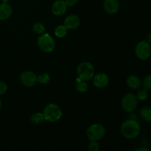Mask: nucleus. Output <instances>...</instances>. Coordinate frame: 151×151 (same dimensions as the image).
Returning <instances> with one entry per match:
<instances>
[{
    "mask_svg": "<svg viewBox=\"0 0 151 151\" xmlns=\"http://www.w3.org/2000/svg\"><path fill=\"white\" fill-rule=\"evenodd\" d=\"M122 135L128 139H134L140 134V125L136 119H129L122 124L120 128Z\"/></svg>",
    "mask_w": 151,
    "mask_h": 151,
    "instance_id": "obj_1",
    "label": "nucleus"
},
{
    "mask_svg": "<svg viewBox=\"0 0 151 151\" xmlns=\"http://www.w3.org/2000/svg\"><path fill=\"white\" fill-rule=\"evenodd\" d=\"M44 119L50 122H56L62 117V111L58 105L55 103H50L44 109Z\"/></svg>",
    "mask_w": 151,
    "mask_h": 151,
    "instance_id": "obj_2",
    "label": "nucleus"
},
{
    "mask_svg": "<svg viewBox=\"0 0 151 151\" xmlns=\"http://www.w3.org/2000/svg\"><path fill=\"white\" fill-rule=\"evenodd\" d=\"M78 78L85 81H89L92 80L95 75V69L94 66L90 62L84 61L80 63L77 69Z\"/></svg>",
    "mask_w": 151,
    "mask_h": 151,
    "instance_id": "obj_3",
    "label": "nucleus"
},
{
    "mask_svg": "<svg viewBox=\"0 0 151 151\" xmlns=\"http://www.w3.org/2000/svg\"><path fill=\"white\" fill-rule=\"evenodd\" d=\"M38 47L44 52H52L55 47V42L52 37L49 33H43L39 35L37 40Z\"/></svg>",
    "mask_w": 151,
    "mask_h": 151,
    "instance_id": "obj_4",
    "label": "nucleus"
},
{
    "mask_svg": "<svg viewBox=\"0 0 151 151\" xmlns=\"http://www.w3.org/2000/svg\"><path fill=\"white\" fill-rule=\"evenodd\" d=\"M106 134V128L102 124L95 123L90 125L87 129L86 135L90 141H97L101 139Z\"/></svg>",
    "mask_w": 151,
    "mask_h": 151,
    "instance_id": "obj_5",
    "label": "nucleus"
},
{
    "mask_svg": "<svg viewBox=\"0 0 151 151\" xmlns=\"http://www.w3.org/2000/svg\"><path fill=\"white\" fill-rule=\"evenodd\" d=\"M121 106L125 112L128 113L134 112L138 106V99L137 96L131 93L125 94L121 102Z\"/></svg>",
    "mask_w": 151,
    "mask_h": 151,
    "instance_id": "obj_6",
    "label": "nucleus"
},
{
    "mask_svg": "<svg viewBox=\"0 0 151 151\" xmlns=\"http://www.w3.org/2000/svg\"><path fill=\"white\" fill-rule=\"evenodd\" d=\"M135 54L140 60H147L151 55V46L147 41H142L135 47Z\"/></svg>",
    "mask_w": 151,
    "mask_h": 151,
    "instance_id": "obj_7",
    "label": "nucleus"
},
{
    "mask_svg": "<svg viewBox=\"0 0 151 151\" xmlns=\"http://www.w3.org/2000/svg\"><path fill=\"white\" fill-rule=\"evenodd\" d=\"M21 83L27 87H32L37 83V75L31 71H25L19 77Z\"/></svg>",
    "mask_w": 151,
    "mask_h": 151,
    "instance_id": "obj_8",
    "label": "nucleus"
},
{
    "mask_svg": "<svg viewBox=\"0 0 151 151\" xmlns=\"http://www.w3.org/2000/svg\"><path fill=\"white\" fill-rule=\"evenodd\" d=\"M93 84L96 88H103L108 86L109 83V78L108 75L105 73L96 74L93 77Z\"/></svg>",
    "mask_w": 151,
    "mask_h": 151,
    "instance_id": "obj_9",
    "label": "nucleus"
},
{
    "mask_svg": "<svg viewBox=\"0 0 151 151\" xmlns=\"http://www.w3.org/2000/svg\"><path fill=\"white\" fill-rule=\"evenodd\" d=\"M120 7L119 0H104L103 8L109 14H115L117 13Z\"/></svg>",
    "mask_w": 151,
    "mask_h": 151,
    "instance_id": "obj_10",
    "label": "nucleus"
},
{
    "mask_svg": "<svg viewBox=\"0 0 151 151\" xmlns=\"http://www.w3.org/2000/svg\"><path fill=\"white\" fill-rule=\"evenodd\" d=\"M67 9V5L63 0H56L52 6V12L55 16H60L64 14Z\"/></svg>",
    "mask_w": 151,
    "mask_h": 151,
    "instance_id": "obj_11",
    "label": "nucleus"
},
{
    "mask_svg": "<svg viewBox=\"0 0 151 151\" xmlns=\"http://www.w3.org/2000/svg\"><path fill=\"white\" fill-rule=\"evenodd\" d=\"M63 24L68 29L73 30L79 27L81 25V20H80V18L76 15H70L65 19Z\"/></svg>",
    "mask_w": 151,
    "mask_h": 151,
    "instance_id": "obj_12",
    "label": "nucleus"
},
{
    "mask_svg": "<svg viewBox=\"0 0 151 151\" xmlns=\"http://www.w3.org/2000/svg\"><path fill=\"white\" fill-rule=\"evenodd\" d=\"M126 83L128 87L134 90L139 89L142 84L141 79L135 75H131L130 76H128L127 78Z\"/></svg>",
    "mask_w": 151,
    "mask_h": 151,
    "instance_id": "obj_13",
    "label": "nucleus"
},
{
    "mask_svg": "<svg viewBox=\"0 0 151 151\" xmlns=\"http://www.w3.org/2000/svg\"><path fill=\"white\" fill-rule=\"evenodd\" d=\"M12 12V7L10 4H8V3H2L0 4V20L4 21L8 19L11 16Z\"/></svg>",
    "mask_w": 151,
    "mask_h": 151,
    "instance_id": "obj_14",
    "label": "nucleus"
},
{
    "mask_svg": "<svg viewBox=\"0 0 151 151\" xmlns=\"http://www.w3.org/2000/svg\"><path fill=\"white\" fill-rule=\"evenodd\" d=\"M140 116L145 122H151V107L145 106L140 110Z\"/></svg>",
    "mask_w": 151,
    "mask_h": 151,
    "instance_id": "obj_15",
    "label": "nucleus"
},
{
    "mask_svg": "<svg viewBox=\"0 0 151 151\" xmlns=\"http://www.w3.org/2000/svg\"><path fill=\"white\" fill-rule=\"evenodd\" d=\"M45 120L44 114L41 112H35L30 116V121L34 125H40Z\"/></svg>",
    "mask_w": 151,
    "mask_h": 151,
    "instance_id": "obj_16",
    "label": "nucleus"
},
{
    "mask_svg": "<svg viewBox=\"0 0 151 151\" xmlns=\"http://www.w3.org/2000/svg\"><path fill=\"white\" fill-rule=\"evenodd\" d=\"M88 86L87 81H83L78 77L76 81V89L78 90V91H79L80 93H86L88 91Z\"/></svg>",
    "mask_w": 151,
    "mask_h": 151,
    "instance_id": "obj_17",
    "label": "nucleus"
},
{
    "mask_svg": "<svg viewBox=\"0 0 151 151\" xmlns=\"http://www.w3.org/2000/svg\"><path fill=\"white\" fill-rule=\"evenodd\" d=\"M69 29L66 27L64 24H60L58 25V27H56V28L55 29V35L58 38H63L66 35L67 32Z\"/></svg>",
    "mask_w": 151,
    "mask_h": 151,
    "instance_id": "obj_18",
    "label": "nucleus"
},
{
    "mask_svg": "<svg viewBox=\"0 0 151 151\" xmlns=\"http://www.w3.org/2000/svg\"><path fill=\"white\" fill-rule=\"evenodd\" d=\"M32 29L38 35H41L45 32V27L41 22H35L32 26Z\"/></svg>",
    "mask_w": 151,
    "mask_h": 151,
    "instance_id": "obj_19",
    "label": "nucleus"
},
{
    "mask_svg": "<svg viewBox=\"0 0 151 151\" xmlns=\"http://www.w3.org/2000/svg\"><path fill=\"white\" fill-rule=\"evenodd\" d=\"M50 76L47 73H41L37 76V83L41 84H47L50 82Z\"/></svg>",
    "mask_w": 151,
    "mask_h": 151,
    "instance_id": "obj_20",
    "label": "nucleus"
},
{
    "mask_svg": "<svg viewBox=\"0 0 151 151\" xmlns=\"http://www.w3.org/2000/svg\"><path fill=\"white\" fill-rule=\"evenodd\" d=\"M136 96H137L138 100L144 101V100H147V97H148V93H147V91L145 88H142V89H140L139 91H138Z\"/></svg>",
    "mask_w": 151,
    "mask_h": 151,
    "instance_id": "obj_21",
    "label": "nucleus"
},
{
    "mask_svg": "<svg viewBox=\"0 0 151 151\" xmlns=\"http://www.w3.org/2000/svg\"><path fill=\"white\" fill-rule=\"evenodd\" d=\"M143 88H145L147 91H151V75H148L143 80L142 84Z\"/></svg>",
    "mask_w": 151,
    "mask_h": 151,
    "instance_id": "obj_22",
    "label": "nucleus"
},
{
    "mask_svg": "<svg viewBox=\"0 0 151 151\" xmlns=\"http://www.w3.org/2000/svg\"><path fill=\"white\" fill-rule=\"evenodd\" d=\"M88 149L91 151H97L100 150V147L97 143V141H90L88 146Z\"/></svg>",
    "mask_w": 151,
    "mask_h": 151,
    "instance_id": "obj_23",
    "label": "nucleus"
},
{
    "mask_svg": "<svg viewBox=\"0 0 151 151\" xmlns=\"http://www.w3.org/2000/svg\"><path fill=\"white\" fill-rule=\"evenodd\" d=\"M7 91V86L5 83L0 81V95L5 94Z\"/></svg>",
    "mask_w": 151,
    "mask_h": 151,
    "instance_id": "obj_24",
    "label": "nucleus"
},
{
    "mask_svg": "<svg viewBox=\"0 0 151 151\" xmlns=\"http://www.w3.org/2000/svg\"><path fill=\"white\" fill-rule=\"evenodd\" d=\"M65 2H66V5L69 6V7H72V6L76 5L78 3L79 0H64Z\"/></svg>",
    "mask_w": 151,
    "mask_h": 151,
    "instance_id": "obj_25",
    "label": "nucleus"
},
{
    "mask_svg": "<svg viewBox=\"0 0 151 151\" xmlns=\"http://www.w3.org/2000/svg\"><path fill=\"white\" fill-rule=\"evenodd\" d=\"M136 151H150V148L146 147H140L136 149Z\"/></svg>",
    "mask_w": 151,
    "mask_h": 151,
    "instance_id": "obj_26",
    "label": "nucleus"
},
{
    "mask_svg": "<svg viewBox=\"0 0 151 151\" xmlns=\"http://www.w3.org/2000/svg\"><path fill=\"white\" fill-rule=\"evenodd\" d=\"M147 41L149 43V44H151V33L149 34L148 36H147Z\"/></svg>",
    "mask_w": 151,
    "mask_h": 151,
    "instance_id": "obj_27",
    "label": "nucleus"
},
{
    "mask_svg": "<svg viewBox=\"0 0 151 151\" xmlns=\"http://www.w3.org/2000/svg\"><path fill=\"white\" fill-rule=\"evenodd\" d=\"M9 1H10V0H1L2 3H5V4H7V3L9 2Z\"/></svg>",
    "mask_w": 151,
    "mask_h": 151,
    "instance_id": "obj_28",
    "label": "nucleus"
},
{
    "mask_svg": "<svg viewBox=\"0 0 151 151\" xmlns=\"http://www.w3.org/2000/svg\"><path fill=\"white\" fill-rule=\"evenodd\" d=\"M1 100L0 99V110H1Z\"/></svg>",
    "mask_w": 151,
    "mask_h": 151,
    "instance_id": "obj_29",
    "label": "nucleus"
}]
</instances>
